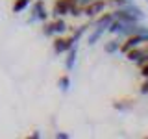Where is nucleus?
<instances>
[{
	"mask_svg": "<svg viewBox=\"0 0 148 139\" xmlns=\"http://www.w3.org/2000/svg\"><path fill=\"white\" fill-rule=\"evenodd\" d=\"M106 8H108V0H92L91 4H87L85 8H83V15L85 17H98L102 11H106Z\"/></svg>",
	"mask_w": 148,
	"mask_h": 139,
	"instance_id": "obj_1",
	"label": "nucleus"
},
{
	"mask_svg": "<svg viewBox=\"0 0 148 139\" xmlns=\"http://www.w3.org/2000/svg\"><path fill=\"white\" fill-rule=\"evenodd\" d=\"M48 19V11H46V6L43 0H35L34 4H32V15H30V22L34 21H46Z\"/></svg>",
	"mask_w": 148,
	"mask_h": 139,
	"instance_id": "obj_2",
	"label": "nucleus"
},
{
	"mask_svg": "<svg viewBox=\"0 0 148 139\" xmlns=\"http://www.w3.org/2000/svg\"><path fill=\"white\" fill-rule=\"evenodd\" d=\"M145 43H146V39H145L143 35H128V37H126V41H124V43H120L119 52L126 54L128 50L135 48V46H141V45H145Z\"/></svg>",
	"mask_w": 148,
	"mask_h": 139,
	"instance_id": "obj_3",
	"label": "nucleus"
},
{
	"mask_svg": "<svg viewBox=\"0 0 148 139\" xmlns=\"http://www.w3.org/2000/svg\"><path fill=\"white\" fill-rule=\"evenodd\" d=\"M74 43H78V41H74L72 35L71 37H56L54 39V52L56 54H65Z\"/></svg>",
	"mask_w": 148,
	"mask_h": 139,
	"instance_id": "obj_4",
	"label": "nucleus"
},
{
	"mask_svg": "<svg viewBox=\"0 0 148 139\" xmlns=\"http://www.w3.org/2000/svg\"><path fill=\"white\" fill-rule=\"evenodd\" d=\"M72 4L69 2V0H56L54 2V8H52V15L54 17H63L69 13V8H71Z\"/></svg>",
	"mask_w": 148,
	"mask_h": 139,
	"instance_id": "obj_5",
	"label": "nucleus"
},
{
	"mask_svg": "<svg viewBox=\"0 0 148 139\" xmlns=\"http://www.w3.org/2000/svg\"><path fill=\"white\" fill-rule=\"evenodd\" d=\"M76 58H78V43H74L71 48L67 50V59H65V69H67V71H72L74 69Z\"/></svg>",
	"mask_w": 148,
	"mask_h": 139,
	"instance_id": "obj_6",
	"label": "nucleus"
},
{
	"mask_svg": "<svg viewBox=\"0 0 148 139\" xmlns=\"http://www.w3.org/2000/svg\"><path fill=\"white\" fill-rule=\"evenodd\" d=\"M104 32H108L106 28H102V26H95V30L91 32L89 35H87V45L89 46H92V45H96L100 41V37L104 35Z\"/></svg>",
	"mask_w": 148,
	"mask_h": 139,
	"instance_id": "obj_7",
	"label": "nucleus"
},
{
	"mask_svg": "<svg viewBox=\"0 0 148 139\" xmlns=\"http://www.w3.org/2000/svg\"><path fill=\"white\" fill-rule=\"evenodd\" d=\"M52 30H54L56 35H61V34H65V32L69 30V24L63 21L61 17H56V21L52 22Z\"/></svg>",
	"mask_w": 148,
	"mask_h": 139,
	"instance_id": "obj_8",
	"label": "nucleus"
},
{
	"mask_svg": "<svg viewBox=\"0 0 148 139\" xmlns=\"http://www.w3.org/2000/svg\"><path fill=\"white\" fill-rule=\"evenodd\" d=\"M111 21H113V13H104V11H102L100 17L96 19V26H102V28L108 30V26L111 24Z\"/></svg>",
	"mask_w": 148,
	"mask_h": 139,
	"instance_id": "obj_9",
	"label": "nucleus"
},
{
	"mask_svg": "<svg viewBox=\"0 0 148 139\" xmlns=\"http://www.w3.org/2000/svg\"><path fill=\"white\" fill-rule=\"evenodd\" d=\"M119 48H120V41L119 39H111L108 43H104V52L106 54H115V52H119Z\"/></svg>",
	"mask_w": 148,
	"mask_h": 139,
	"instance_id": "obj_10",
	"label": "nucleus"
},
{
	"mask_svg": "<svg viewBox=\"0 0 148 139\" xmlns=\"http://www.w3.org/2000/svg\"><path fill=\"white\" fill-rule=\"evenodd\" d=\"M30 2H32V0H15V2H13V6H11L13 13H22L28 6H30Z\"/></svg>",
	"mask_w": 148,
	"mask_h": 139,
	"instance_id": "obj_11",
	"label": "nucleus"
},
{
	"mask_svg": "<svg viewBox=\"0 0 148 139\" xmlns=\"http://www.w3.org/2000/svg\"><path fill=\"white\" fill-rule=\"evenodd\" d=\"M58 85H59V89H61L63 93H67L69 89H71V78H69L67 74H65V76H59Z\"/></svg>",
	"mask_w": 148,
	"mask_h": 139,
	"instance_id": "obj_12",
	"label": "nucleus"
},
{
	"mask_svg": "<svg viewBox=\"0 0 148 139\" xmlns=\"http://www.w3.org/2000/svg\"><path fill=\"white\" fill-rule=\"evenodd\" d=\"M67 15H71V17H74V19H78V17H82L83 15V9L78 6V4H72L71 8H69V13Z\"/></svg>",
	"mask_w": 148,
	"mask_h": 139,
	"instance_id": "obj_13",
	"label": "nucleus"
},
{
	"mask_svg": "<svg viewBox=\"0 0 148 139\" xmlns=\"http://www.w3.org/2000/svg\"><path fill=\"white\" fill-rule=\"evenodd\" d=\"M130 0H108V6H111L113 9H120V8H126Z\"/></svg>",
	"mask_w": 148,
	"mask_h": 139,
	"instance_id": "obj_14",
	"label": "nucleus"
},
{
	"mask_svg": "<svg viewBox=\"0 0 148 139\" xmlns=\"http://www.w3.org/2000/svg\"><path fill=\"white\" fill-rule=\"evenodd\" d=\"M85 32H87V26H85V24H83V26H78V30H76V32L72 34L74 41H80V39H82V35L85 34Z\"/></svg>",
	"mask_w": 148,
	"mask_h": 139,
	"instance_id": "obj_15",
	"label": "nucleus"
},
{
	"mask_svg": "<svg viewBox=\"0 0 148 139\" xmlns=\"http://www.w3.org/2000/svg\"><path fill=\"white\" fill-rule=\"evenodd\" d=\"M43 34H45V37H54V35H56V34H54V30H52V22H46V21H45Z\"/></svg>",
	"mask_w": 148,
	"mask_h": 139,
	"instance_id": "obj_16",
	"label": "nucleus"
},
{
	"mask_svg": "<svg viewBox=\"0 0 148 139\" xmlns=\"http://www.w3.org/2000/svg\"><path fill=\"white\" fill-rule=\"evenodd\" d=\"M139 71H141V76H143V78H146V76H148V61L143 63L141 67H139Z\"/></svg>",
	"mask_w": 148,
	"mask_h": 139,
	"instance_id": "obj_17",
	"label": "nucleus"
},
{
	"mask_svg": "<svg viewBox=\"0 0 148 139\" xmlns=\"http://www.w3.org/2000/svg\"><path fill=\"white\" fill-rule=\"evenodd\" d=\"M141 93L143 95H148V76L145 78V82L141 83Z\"/></svg>",
	"mask_w": 148,
	"mask_h": 139,
	"instance_id": "obj_18",
	"label": "nucleus"
},
{
	"mask_svg": "<svg viewBox=\"0 0 148 139\" xmlns=\"http://www.w3.org/2000/svg\"><path fill=\"white\" fill-rule=\"evenodd\" d=\"M113 108H115V109H128L130 106H126V104H122V102H115V104H113Z\"/></svg>",
	"mask_w": 148,
	"mask_h": 139,
	"instance_id": "obj_19",
	"label": "nucleus"
},
{
	"mask_svg": "<svg viewBox=\"0 0 148 139\" xmlns=\"http://www.w3.org/2000/svg\"><path fill=\"white\" fill-rule=\"evenodd\" d=\"M71 136H69V133H65V132H58L56 133V139H69Z\"/></svg>",
	"mask_w": 148,
	"mask_h": 139,
	"instance_id": "obj_20",
	"label": "nucleus"
},
{
	"mask_svg": "<svg viewBox=\"0 0 148 139\" xmlns=\"http://www.w3.org/2000/svg\"><path fill=\"white\" fill-rule=\"evenodd\" d=\"M91 2H92V0H78V2H76V4H78V6H80V8L83 9V8H85V6H87V4H91Z\"/></svg>",
	"mask_w": 148,
	"mask_h": 139,
	"instance_id": "obj_21",
	"label": "nucleus"
},
{
	"mask_svg": "<svg viewBox=\"0 0 148 139\" xmlns=\"http://www.w3.org/2000/svg\"><path fill=\"white\" fill-rule=\"evenodd\" d=\"M39 137H41L39 132H34V133H32V139H39Z\"/></svg>",
	"mask_w": 148,
	"mask_h": 139,
	"instance_id": "obj_22",
	"label": "nucleus"
},
{
	"mask_svg": "<svg viewBox=\"0 0 148 139\" xmlns=\"http://www.w3.org/2000/svg\"><path fill=\"white\" fill-rule=\"evenodd\" d=\"M130 2H133V0H130Z\"/></svg>",
	"mask_w": 148,
	"mask_h": 139,
	"instance_id": "obj_23",
	"label": "nucleus"
},
{
	"mask_svg": "<svg viewBox=\"0 0 148 139\" xmlns=\"http://www.w3.org/2000/svg\"><path fill=\"white\" fill-rule=\"evenodd\" d=\"M146 2H148V0H146Z\"/></svg>",
	"mask_w": 148,
	"mask_h": 139,
	"instance_id": "obj_24",
	"label": "nucleus"
}]
</instances>
